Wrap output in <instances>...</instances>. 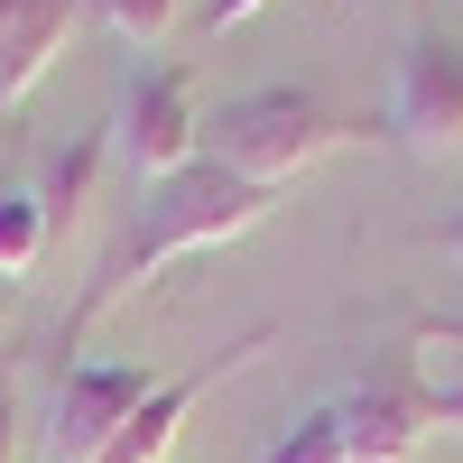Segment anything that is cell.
<instances>
[{
  "label": "cell",
  "mask_w": 463,
  "mask_h": 463,
  "mask_svg": "<svg viewBox=\"0 0 463 463\" xmlns=\"http://www.w3.org/2000/svg\"><path fill=\"white\" fill-rule=\"evenodd\" d=\"M390 139L408 158H463V47L445 28H417L390 74Z\"/></svg>",
  "instance_id": "277c9868"
},
{
  "label": "cell",
  "mask_w": 463,
  "mask_h": 463,
  "mask_svg": "<svg viewBox=\"0 0 463 463\" xmlns=\"http://www.w3.org/2000/svg\"><path fill=\"white\" fill-rule=\"evenodd\" d=\"M111 130H121L139 185H158V176H176V167H195V158H204V111H195V84H185V65H139Z\"/></svg>",
  "instance_id": "5b68a950"
},
{
  "label": "cell",
  "mask_w": 463,
  "mask_h": 463,
  "mask_svg": "<svg viewBox=\"0 0 463 463\" xmlns=\"http://www.w3.org/2000/svg\"><path fill=\"white\" fill-rule=\"evenodd\" d=\"M353 139H362V121L343 102H325L316 84H260V93H232L204 121V158L279 195L288 176H306L316 158H334Z\"/></svg>",
  "instance_id": "7a4b0ae2"
},
{
  "label": "cell",
  "mask_w": 463,
  "mask_h": 463,
  "mask_svg": "<svg viewBox=\"0 0 463 463\" xmlns=\"http://www.w3.org/2000/svg\"><path fill=\"white\" fill-rule=\"evenodd\" d=\"M454 334H463V325H454Z\"/></svg>",
  "instance_id": "ac0fdd59"
},
{
  "label": "cell",
  "mask_w": 463,
  "mask_h": 463,
  "mask_svg": "<svg viewBox=\"0 0 463 463\" xmlns=\"http://www.w3.org/2000/svg\"><path fill=\"white\" fill-rule=\"evenodd\" d=\"M47 213H37V195L28 185H0V279H28L37 260H47Z\"/></svg>",
  "instance_id": "8fae6325"
},
{
  "label": "cell",
  "mask_w": 463,
  "mask_h": 463,
  "mask_svg": "<svg viewBox=\"0 0 463 463\" xmlns=\"http://www.w3.org/2000/svg\"><path fill=\"white\" fill-rule=\"evenodd\" d=\"M84 10L121 37V47H158V37L176 28V0H84Z\"/></svg>",
  "instance_id": "4fadbf2b"
},
{
  "label": "cell",
  "mask_w": 463,
  "mask_h": 463,
  "mask_svg": "<svg viewBox=\"0 0 463 463\" xmlns=\"http://www.w3.org/2000/svg\"><path fill=\"white\" fill-rule=\"evenodd\" d=\"M325 408H334L353 463H417L427 436H436V399H427V380H417V353H380L362 380H343V399H325Z\"/></svg>",
  "instance_id": "3957f363"
},
{
  "label": "cell",
  "mask_w": 463,
  "mask_h": 463,
  "mask_svg": "<svg viewBox=\"0 0 463 463\" xmlns=\"http://www.w3.org/2000/svg\"><path fill=\"white\" fill-rule=\"evenodd\" d=\"M436 241H445V260H454V269H463V213H454V222H445V232H436Z\"/></svg>",
  "instance_id": "2e32d148"
},
{
  "label": "cell",
  "mask_w": 463,
  "mask_h": 463,
  "mask_svg": "<svg viewBox=\"0 0 463 463\" xmlns=\"http://www.w3.org/2000/svg\"><path fill=\"white\" fill-rule=\"evenodd\" d=\"M158 390V371L148 362H65L56 380V417H47V445L56 463H93L111 436L130 427V408Z\"/></svg>",
  "instance_id": "8992f818"
},
{
  "label": "cell",
  "mask_w": 463,
  "mask_h": 463,
  "mask_svg": "<svg viewBox=\"0 0 463 463\" xmlns=\"http://www.w3.org/2000/svg\"><path fill=\"white\" fill-rule=\"evenodd\" d=\"M10 297H19V279H0V316H10Z\"/></svg>",
  "instance_id": "e0dca14e"
},
{
  "label": "cell",
  "mask_w": 463,
  "mask_h": 463,
  "mask_svg": "<svg viewBox=\"0 0 463 463\" xmlns=\"http://www.w3.org/2000/svg\"><path fill=\"white\" fill-rule=\"evenodd\" d=\"M260 10H269V0H213V37H222V28H241V19H260Z\"/></svg>",
  "instance_id": "5bb4252c"
},
{
  "label": "cell",
  "mask_w": 463,
  "mask_h": 463,
  "mask_svg": "<svg viewBox=\"0 0 463 463\" xmlns=\"http://www.w3.org/2000/svg\"><path fill=\"white\" fill-rule=\"evenodd\" d=\"M65 37H74V0H0V111L56 65Z\"/></svg>",
  "instance_id": "ba28073f"
},
{
  "label": "cell",
  "mask_w": 463,
  "mask_h": 463,
  "mask_svg": "<svg viewBox=\"0 0 463 463\" xmlns=\"http://www.w3.org/2000/svg\"><path fill=\"white\" fill-rule=\"evenodd\" d=\"M269 213H279V195H269V185H250V176H232V167H213V158L176 167V176H158V185H139V213L121 222V241L102 250L93 288L74 297L65 343H84V334L111 316V306L139 297L158 269L195 260V250H222V241H241V232H260Z\"/></svg>",
  "instance_id": "6da1fadb"
},
{
  "label": "cell",
  "mask_w": 463,
  "mask_h": 463,
  "mask_svg": "<svg viewBox=\"0 0 463 463\" xmlns=\"http://www.w3.org/2000/svg\"><path fill=\"white\" fill-rule=\"evenodd\" d=\"M0 463H19V408H10V390H0Z\"/></svg>",
  "instance_id": "9a60e30c"
},
{
  "label": "cell",
  "mask_w": 463,
  "mask_h": 463,
  "mask_svg": "<svg viewBox=\"0 0 463 463\" xmlns=\"http://www.w3.org/2000/svg\"><path fill=\"white\" fill-rule=\"evenodd\" d=\"M417 380H427V399H436V427L463 436V334L454 325H417Z\"/></svg>",
  "instance_id": "9c48e42d"
},
{
  "label": "cell",
  "mask_w": 463,
  "mask_h": 463,
  "mask_svg": "<svg viewBox=\"0 0 463 463\" xmlns=\"http://www.w3.org/2000/svg\"><path fill=\"white\" fill-rule=\"evenodd\" d=\"M250 463H353V454H343V427H334V408H306L297 427H279V436H269Z\"/></svg>",
  "instance_id": "7c38bea8"
},
{
  "label": "cell",
  "mask_w": 463,
  "mask_h": 463,
  "mask_svg": "<svg viewBox=\"0 0 463 463\" xmlns=\"http://www.w3.org/2000/svg\"><path fill=\"white\" fill-rule=\"evenodd\" d=\"M269 343H279V325H250L241 343H222L213 362H195V371H176V380H158V390H148V399L130 408V427L111 436V445H102L93 463H167V445L185 436V417L204 408V390H222V380L241 371L250 353H269Z\"/></svg>",
  "instance_id": "52a82bcc"
},
{
  "label": "cell",
  "mask_w": 463,
  "mask_h": 463,
  "mask_svg": "<svg viewBox=\"0 0 463 463\" xmlns=\"http://www.w3.org/2000/svg\"><path fill=\"white\" fill-rule=\"evenodd\" d=\"M102 148H111V139H102V130H84V139H74L65 158L47 167V185H37V213H47V232H65V222H74V204L93 195V176H102Z\"/></svg>",
  "instance_id": "30bf717a"
}]
</instances>
